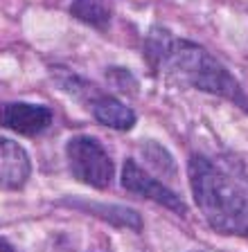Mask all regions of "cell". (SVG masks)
<instances>
[{
  "label": "cell",
  "mask_w": 248,
  "mask_h": 252,
  "mask_svg": "<svg viewBox=\"0 0 248 252\" xmlns=\"http://www.w3.org/2000/svg\"><path fill=\"white\" fill-rule=\"evenodd\" d=\"M147 61L153 70H167L178 81L196 90L216 94L248 110V97L239 81L199 43L174 38L167 30L156 27L144 43Z\"/></svg>",
  "instance_id": "6da1fadb"
},
{
  "label": "cell",
  "mask_w": 248,
  "mask_h": 252,
  "mask_svg": "<svg viewBox=\"0 0 248 252\" xmlns=\"http://www.w3.org/2000/svg\"><path fill=\"white\" fill-rule=\"evenodd\" d=\"M190 187L208 225L221 234L248 236V198L221 169L203 156L187 162Z\"/></svg>",
  "instance_id": "7a4b0ae2"
},
{
  "label": "cell",
  "mask_w": 248,
  "mask_h": 252,
  "mask_svg": "<svg viewBox=\"0 0 248 252\" xmlns=\"http://www.w3.org/2000/svg\"><path fill=\"white\" fill-rule=\"evenodd\" d=\"M66 158L74 178L95 189L108 187L115 176V164L111 156L102 147V142L93 135L70 137L66 144Z\"/></svg>",
  "instance_id": "3957f363"
},
{
  "label": "cell",
  "mask_w": 248,
  "mask_h": 252,
  "mask_svg": "<svg viewBox=\"0 0 248 252\" xmlns=\"http://www.w3.org/2000/svg\"><path fill=\"white\" fill-rule=\"evenodd\" d=\"M122 187L138 196H142V198L160 203L163 207H167V210L176 212V214H180V216L187 214V207H185L183 200L169 187H165L160 180L149 176L136 160H127V162H124V169H122Z\"/></svg>",
  "instance_id": "277c9868"
},
{
  "label": "cell",
  "mask_w": 248,
  "mask_h": 252,
  "mask_svg": "<svg viewBox=\"0 0 248 252\" xmlns=\"http://www.w3.org/2000/svg\"><path fill=\"white\" fill-rule=\"evenodd\" d=\"M52 124V110L43 104H25V101H14V104L0 106V126H5L18 135H38L48 131Z\"/></svg>",
  "instance_id": "5b68a950"
},
{
  "label": "cell",
  "mask_w": 248,
  "mask_h": 252,
  "mask_svg": "<svg viewBox=\"0 0 248 252\" xmlns=\"http://www.w3.org/2000/svg\"><path fill=\"white\" fill-rule=\"evenodd\" d=\"M32 162L25 149L14 140L0 137V189H21L30 180Z\"/></svg>",
  "instance_id": "8992f818"
},
{
  "label": "cell",
  "mask_w": 248,
  "mask_h": 252,
  "mask_svg": "<svg viewBox=\"0 0 248 252\" xmlns=\"http://www.w3.org/2000/svg\"><path fill=\"white\" fill-rule=\"evenodd\" d=\"M90 113L100 124L115 128V131H129L136 124V113L127 104H122L115 97L108 94H97L95 99H90Z\"/></svg>",
  "instance_id": "52a82bcc"
},
{
  "label": "cell",
  "mask_w": 248,
  "mask_h": 252,
  "mask_svg": "<svg viewBox=\"0 0 248 252\" xmlns=\"http://www.w3.org/2000/svg\"><path fill=\"white\" fill-rule=\"evenodd\" d=\"M70 14H72L77 21L95 27V30H100V32L108 30L111 18H113V9H111V2H108V0H72Z\"/></svg>",
  "instance_id": "ba28073f"
},
{
  "label": "cell",
  "mask_w": 248,
  "mask_h": 252,
  "mask_svg": "<svg viewBox=\"0 0 248 252\" xmlns=\"http://www.w3.org/2000/svg\"><path fill=\"white\" fill-rule=\"evenodd\" d=\"M81 210L93 212L95 216L108 220L117 227H129V230H142V219L138 216L136 210L122 207V205H79Z\"/></svg>",
  "instance_id": "9c48e42d"
},
{
  "label": "cell",
  "mask_w": 248,
  "mask_h": 252,
  "mask_svg": "<svg viewBox=\"0 0 248 252\" xmlns=\"http://www.w3.org/2000/svg\"><path fill=\"white\" fill-rule=\"evenodd\" d=\"M0 252H16V250H14V248H11L5 239H0Z\"/></svg>",
  "instance_id": "30bf717a"
}]
</instances>
